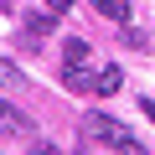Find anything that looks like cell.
Masks as SVG:
<instances>
[{
	"mask_svg": "<svg viewBox=\"0 0 155 155\" xmlns=\"http://www.w3.org/2000/svg\"><path fill=\"white\" fill-rule=\"evenodd\" d=\"M67 5H72V0H47V11H52V16H62Z\"/></svg>",
	"mask_w": 155,
	"mask_h": 155,
	"instance_id": "30bf717a",
	"label": "cell"
},
{
	"mask_svg": "<svg viewBox=\"0 0 155 155\" xmlns=\"http://www.w3.org/2000/svg\"><path fill=\"white\" fill-rule=\"evenodd\" d=\"M52 26H57V16H52V11H41V16H31V21H26V36H52Z\"/></svg>",
	"mask_w": 155,
	"mask_h": 155,
	"instance_id": "ba28073f",
	"label": "cell"
},
{
	"mask_svg": "<svg viewBox=\"0 0 155 155\" xmlns=\"http://www.w3.org/2000/svg\"><path fill=\"white\" fill-rule=\"evenodd\" d=\"M78 62H88V41L83 36H67L62 41V67H78Z\"/></svg>",
	"mask_w": 155,
	"mask_h": 155,
	"instance_id": "5b68a950",
	"label": "cell"
},
{
	"mask_svg": "<svg viewBox=\"0 0 155 155\" xmlns=\"http://www.w3.org/2000/svg\"><path fill=\"white\" fill-rule=\"evenodd\" d=\"M124 129H119V119H109V114H83V145H98V150H114V140H119Z\"/></svg>",
	"mask_w": 155,
	"mask_h": 155,
	"instance_id": "6da1fadb",
	"label": "cell"
},
{
	"mask_svg": "<svg viewBox=\"0 0 155 155\" xmlns=\"http://www.w3.org/2000/svg\"><path fill=\"white\" fill-rule=\"evenodd\" d=\"M26 134H31V119H26L16 104L0 98V140H26Z\"/></svg>",
	"mask_w": 155,
	"mask_h": 155,
	"instance_id": "7a4b0ae2",
	"label": "cell"
},
{
	"mask_svg": "<svg viewBox=\"0 0 155 155\" xmlns=\"http://www.w3.org/2000/svg\"><path fill=\"white\" fill-rule=\"evenodd\" d=\"M0 88H26V72L16 62H5V57H0Z\"/></svg>",
	"mask_w": 155,
	"mask_h": 155,
	"instance_id": "52a82bcc",
	"label": "cell"
},
{
	"mask_svg": "<svg viewBox=\"0 0 155 155\" xmlns=\"http://www.w3.org/2000/svg\"><path fill=\"white\" fill-rule=\"evenodd\" d=\"M119 88H124V72H119V67H104V72H98V93H104V98H114Z\"/></svg>",
	"mask_w": 155,
	"mask_h": 155,
	"instance_id": "8992f818",
	"label": "cell"
},
{
	"mask_svg": "<svg viewBox=\"0 0 155 155\" xmlns=\"http://www.w3.org/2000/svg\"><path fill=\"white\" fill-rule=\"evenodd\" d=\"M88 5H93L104 21H114V26H124V21H129V0H88Z\"/></svg>",
	"mask_w": 155,
	"mask_h": 155,
	"instance_id": "277c9868",
	"label": "cell"
},
{
	"mask_svg": "<svg viewBox=\"0 0 155 155\" xmlns=\"http://www.w3.org/2000/svg\"><path fill=\"white\" fill-rule=\"evenodd\" d=\"M124 41H129V47H150V36H145L140 26H129V21H124Z\"/></svg>",
	"mask_w": 155,
	"mask_h": 155,
	"instance_id": "9c48e42d",
	"label": "cell"
},
{
	"mask_svg": "<svg viewBox=\"0 0 155 155\" xmlns=\"http://www.w3.org/2000/svg\"><path fill=\"white\" fill-rule=\"evenodd\" d=\"M145 114H150V124H155V98H145Z\"/></svg>",
	"mask_w": 155,
	"mask_h": 155,
	"instance_id": "8fae6325",
	"label": "cell"
},
{
	"mask_svg": "<svg viewBox=\"0 0 155 155\" xmlns=\"http://www.w3.org/2000/svg\"><path fill=\"white\" fill-rule=\"evenodd\" d=\"M62 88H67V93H98V72H88V62L62 67Z\"/></svg>",
	"mask_w": 155,
	"mask_h": 155,
	"instance_id": "3957f363",
	"label": "cell"
}]
</instances>
